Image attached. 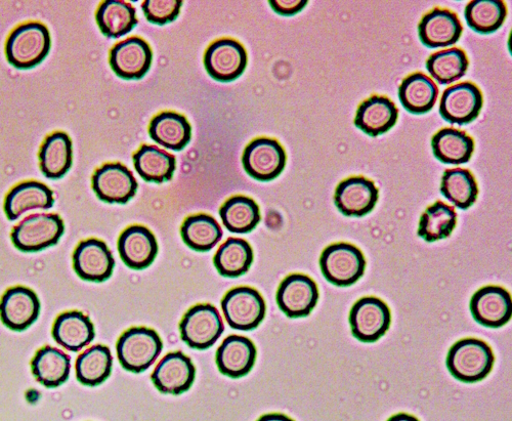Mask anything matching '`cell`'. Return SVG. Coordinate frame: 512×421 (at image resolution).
Segmentation results:
<instances>
[{
    "label": "cell",
    "instance_id": "cell-2",
    "mask_svg": "<svg viewBox=\"0 0 512 421\" xmlns=\"http://www.w3.org/2000/svg\"><path fill=\"white\" fill-rule=\"evenodd\" d=\"M51 48L49 29L44 24L29 22L11 33L6 44V56L12 66L27 70L44 62Z\"/></svg>",
    "mask_w": 512,
    "mask_h": 421
},
{
    "label": "cell",
    "instance_id": "cell-8",
    "mask_svg": "<svg viewBox=\"0 0 512 421\" xmlns=\"http://www.w3.org/2000/svg\"><path fill=\"white\" fill-rule=\"evenodd\" d=\"M287 156L281 144L270 138L252 141L244 150L242 164L245 172L254 180L270 182L284 171Z\"/></svg>",
    "mask_w": 512,
    "mask_h": 421
},
{
    "label": "cell",
    "instance_id": "cell-14",
    "mask_svg": "<svg viewBox=\"0 0 512 421\" xmlns=\"http://www.w3.org/2000/svg\"><path fill=\"white\" fill-rule=\"evenodd\" d=\"M73 268L82 280L101 283L112 276L115 261L104 241L88 239L80 242L76 247Z\"/></svg>",
    "mask_w": 512,
    "mask_h": 421
},
{
    "label": "cell",
    "instance_id": "cell-3",
    "mask_svg": "<svg viewBox=\"0 0 512 421\" xmlns=\"http://www.w3.org/2000/svg\"><path fill=\"white\" fill-rule=\"evenodd\" d=\"M163 343L158 333L147 327H133L125 331L116 345L121 366L133 373L149 369L159 358Z\"/></svg>",
    "mask_w": 512,
    "mask_h": 421
},
{
    "label": "cell",
    "instance_id": "cell-12",
    "mask_svg": "<svg viewBox=\"0 0 512 421\" xmlns=\"http://www.w3.org/2000/svg\"><path fill=\"white\" fill-rule=\"evenodd\" d=\"M483 105V94L478 86L469 81L461 82L444 92L440 114L451 124L465 125L478 119Z\"/></svg>",
    "mask_w": 512,
    "mask_h": 421
},
{
    "label": "cell",
    "instance_id": "cell-6",
    "mask_svg": "<svg viewBox=\"0 0 512 421\" xmlns=\"http://www.w3.org/2000/svg\"><path fill=\"white\" fill-rule=\"evenodd\" d=\"M226 321L231 328L250 331L264 321L267 306L262 294L251 287H236L226 293L222 301Z\"/></svg>",
    "mask_w": 512,
    "mask_h": 421
},
{
    "label": "cell",
    "instance_id": "cell-27",
    "mask_svg": "<svg viewBox=\"0 0 512 421\" xmlns=\"http://www.w3.org/2000/svg\"><path fill=\"white\" fill-rule=\"evenodd\" d=\"M439 89L428 75L420 72L406 77L399 88L402 106L412 114L429 113L436 105Z\"/></svg>",
    "mask_w": 512,
    "mask_h": 421
},
{
    "label": "cell",
    "instance_id": "cell-10",
    "mask_svg": "<svg viewBox=\"0 0 512 421\" xmlns=\"http://www.w3.org/2000/svg\"><path fill=\"white\" fill-rule=\"evenodd\" d=\"M248 63L247 52L235 39L223 38L211 44L204 55V66L209 76L220 82L238 79Z\"/></svg>",
    "mask_w": 512,
    "mask_h": 421
},
{
    "label": "cell",
    "instance_id": "cell-42",
    "mask_svg": "<svg viewBox=\"0 0 512 421\" xmlns=\"http://www.w3.org/2000/svg\"><path fill=\"white\" fill-rule=\"evenodd\" d=\"M270 6L278 15L294 16L301 13L308 6V2H304V0H273L270 2Z\"/></svg>",
    "mask_w": 512,
    "mask_h": 421
},
{
    "label": "cell",
    "instance_id": "cell-34",
    "mask_svg": "<svg viewBox=\"0 0 512 421\" xmlns=\"http://www.w3.org/2000/svg\"><path fill=\"white\" fill-rule=\"evenodd\" d=\"M220 217L225 228L235 234H248L261 222L259 205L246 196L228 199L220 209Z\"/></svg>",
    "mask_w": 512,
    "mask_h": 421
},
{
    "label": "cell",
    "instance_id": "cell-32",
    "mask_svg": "<svg viewBox=\"0 0 512 421\" xmlns=\"http://www.w3.org/2000/svg\"><path fill=\"white\" fill-rule=\"evenodd\" d=\"M113 358L110 349L97 345L78 356L75 363L77 381L88 387L105 383L112 372Z\"/></svg>",
    "mask_w": 512,
    "mask_h": 421
},
{
    "label": "cell",
    "instance_id": "cell-20",
    "mask_svg": "<svg viewBox=\"0 0 512 421\" xmlns=\"http://www.w3.org/2000/svg\"><path fill=\"white\" fill-rule=\"evenodd\" d=\"M463 27L457 15L446 9H434L424 15L418 25L423 46L430 49L449 48L461 38Z\"/></svg>",
    "mask_w": 512,
    "mask_h": 421
},
{
    "label": "cell",
    "instance_id": "cell-40",
    "mask_svg": "<svg viewBox=\"0 0 512 421\" xmlns=\"http://www.w3.org/2000/svg\"><path fill=\"white\" fill-rule=\"evenodd\" d=\"M469 61L464 51L453 48L432 55L426 69L443 86L461 79L467 72Z\"/></svg>",
    "mask_w": 512,
    "mask_h": 421
},
{
    "label": "cell",
    "instance_id": "cell-1",
    "mask_svg": "<svg viewBox=\"0 0 512 421\" xmlns=\"http://www.w3.org/2000/svg\"><path fill=\"white\" fill-rule=\"evenodd\" d=\"M495 356L490 346L478 339L455 343L447 356L446 365L454 378L464 384H477L493 370Z\"/></svg>",
    "mask_w": 512,
    "mask_h": 421
},
{
    "label": "cell",
    "instance_id": "cell-15",
    "mask_svg": "<svg viewBox=\"0 0 512 421\" xmlns=\"http://www.w3.org/2000/svg\"><path fill=\"white\" fill-rule=\"evenodd\" d=\"M93 190L101 201L125 204L133 199L138 182L121 163H108L97 170L92 179Z\"/></svg>",
    "mask_w": 512,
    "mask_h": 421
},
{
    "label": "cell",
    "instance_id": "cell-11",
    "mask_svg": "<svg viewBox=\"0 0 512 421\" xmlns=\"http://www.w3.org/2000/svg\"><path fill=\"white\" fill-rule=\"evenodd\" d=\"M320 298L316 282L303 274L286 277L277 291L280 310L291 319L308 317L316 308Z\"/></svg>",
    "mask_w": 512,
    "mask_h": 421
},
{
    "label": "cell",
    "instance_id": "cell-29",
    "mask_svg": "<svg viewBox=\"0 0 512 421\" xmlns=\"http://www.w3.org/2000/svg\"><path fill=\"white\" fill-rule=\"evenodd\" d=\"M133 158L137 173L149 183L168 182L176 172L175 156L154 146H142Z\"/></svg>",
    "mask_w": 512,
    "mask_h": 421
},
{
    "label": "cell",
    "instance_id": "cell-9",
    "mask_svg": "<svg viewBox=\"0 0 512 421\" xmlns=\"http://www.w3.org/2000/svg\"><path fill=\"white\" fill-rule=\"evenodd\" d=\"M392 323L389 306L382 300L367 297L359 300L350 313V324L355 338L361 343L378 342Z\"/></svg>",
    "mask_w": 512,
    "mask_h": 421
},
{
    "label": "cell",
    "instance_id": "cell-30",
    "mask_svg": "<svg viewBox=\"0 0 512 421\" xmlns=\"http://www.w3.org/2000/svg\"><path fill=\"white\" fill-rule=\"evenodd\" d=\"M42 174L48 179H62L72 165V142L65 133L58 132L49 136L39 152Z\"/></svg>",
    "mask_w": 512,
    "mask_h": 421
},
{
    "label": "cell",
    "instance_id": "cell-28",
    "mask_svg": "<svg viewBox=\"0 0 512 421\" xmlns=\"http://www.w3.org/2000/svg\"><path fill=\"white\" fill-rule=\"evenodd\" d=\"M31 368L39 384L48 389H55L68 381L71 359L59 349L47 346L37 351L32 359Z\"/></svg>",
    "mask_w": 512,
    "mask_h": 421
},
{
    "label": "cell",
    "instance_id": "cell-7",
    "mask_svg": "<svg viewBox=\"0 0 512 421\" xmlns=\"http://www.w3.org/2000/svg\"><path fill=\"white\" fill-rule=\"evenodd\" d=\"M65 232L63 220L55 214H36L20 222L11 238L22 252H39L58 244Z\"/></svg>",
    "mask_w": 512,
    "mask_h": 421
},
{
    "label": "cell",
    "instance_id": "cell-26",
    "mask_svg": "<svg viewBox=\"0 0 512 421\" xmlns=\"http://www.w3.org/2000/svg\"><path fill=\"white\" fill-rule=\"evenodd\" d=\"M149 135L163 148L182 151L191 142L192 126L187 118L179 113L162 112L150 122Z\"/></svg>",
    "mask_w": 512,
    "mask_h": 421
},
{
    "label": "cell",
    "instance_id": "cell-31",
    "mask_svg": "<svg viewBox=\"0 0 512 421\" xmlns=\"http://www.w3.org/2000/svg\"><path fill=\"white\" fill-rule=\"evenodd\" d=\"M96 20L101 32L112 39L131 33L138 24L135 8L121 0H106L102 3Z\"/></svg>",
    "mask_w": 512,
    "mask_h": 421
},
{
    "label": "cell",
    "instance_id": "cell-16",
    "mask_svg": "<svg viewBox=\"0 0 512 421\" xmlns=\"http://www.w3.org/2000/svg\"><path fill=\"white\" fill-rule=\"evenodd\" d=\"M195 376L196 368L191 359L178 351L161 359L151 380L160 393L181 395L192 388Z\"/></svg>",
    "mask_w": 512,
    "mask_h": 421
},
{
    "label": "cell",
    "instance_id": "cell-4",
    "mask_svg": "<svg viewBox=\"0 0 512 421\" xmlns=\"http://www.w3.org/2000/svg\"><path fill=\"white\" fill-rule=\"evenodd\" d=\"M320 268L325 279L339 287L354 285L365 273L363 252L353 244L335 243L324 249Z\"/></svg>",
    "mask_w": 512,
    "mask_h": 421
},
{
    "label": "cell",
    "instance_id": "cell-13",
    "mask_svg": "<svg viewBox=\"0 0 512 421\" xmlns=\"http://www.w3.org/2000/svg\"><path fill=\"white\" fill-rule=\"evenodd\" d=\"M153 53L144 39L132 37L117 44L110 52L114 73L124 80H140L150 70Z\"/></svg>",
    "mask_w": 512,
    "mask_h": 421
},
{
    "label": "cell",
    "instance_id": "cell-36",
    "mask_svg": "<svg viewBox=\"0 0 512 421\" xmlns=\"http://www.w3.org/2000/svg\"><path fill=\"white\" fill-rule=\"evenodd\" d=\"M182 239L191 249L208 252L215 248L223 238V230L216 219L208 215L191 216L181 228Z\"/></svg>",
    "mask_w": 512,
    "mask_h": 421
},
{
    "label": "cell",
    "instance_id": "cell-25",
    "mask_svg": "<svg viewBox=\"0 0 512 421\" xmlns=\"http://www.w3.org/2000/svg\"><path fill=\"white\" fill-rule=\"evenodd\" d=\"M55 204L54 192L45 184L26 182L14 187L5 200L7 218L14 222L35 209H51Z\"/></svg>",
    "mask_w": 512,
    "mask_h": 421
},
{
    "label": "cell",
    "instance_id": "cell-21",
    "mask_svg": "<svg viewBox=\"0 0 512 421\" xmlns=\"http://www.w3.org/2000/svg\"><path fill=\"white\" fill-rule=\"evenodd\" d=\"M40 308V302L34 291L24 286H17L4 294L0 303V317L8 328L24 331L36 322Z\"/></svg>",
    "mask_w": 512,
    "mask_h": 421
},
{
    "label": "cell",
    "instance_id": "cell-23",
    "mask_svg": "<svg viewBox=\"0 0 512 421\" xmlns=\"http://www.w3.org/2000/svg\"><path fill=\"white\" fill-rule=\"evenodd\" d=\"M53 338L64 349L77 353L95 340V326L90 317L78 311L61 314L53 326Z\"/></svg>",
    "mask_w": 512,
    "mask_h": 421
},
{
    "label": "cell",
    "instance_id": "cell-5",
    "mask_svg": "<svg viewBox=\"0 0 512 421\" xmlns=\"http://www.w3.org/2000/svg\"><path fill=\"white\" fill-rule=\"evenodd\" d=\"M180 331L182 341L190 348L205 351L219 341L225 325L216 307L197 305L185 314Z\"/></svg>",
    "mask_w": 512,
    "mask_h": 421
},
{
    "label": "cell",
    "instance_id": "cell-22",
    "mask_svg": "<svg viewBox=\"0 0 512 421\" xmlns=\"http://www.w3.org/2000/svg\"><path fill=\"white\" fill-rule=\"evenodd\" d=\"M399 110L387 97L373 96L358 108L355 125L371 138L390 132L397 124Z\"/></svg>",
    "mask_w": 512,
    "mask_h": 421
},
{
    "label": "cell",
    "instance_id": "cell-35",
    "mask_svg": "<svg viewBox=\"0 0 512 421\" xmlns=\"http://www.w3.org/2000/svg\"><path fill=\"white\" fill-rule=\"evenodd\" d=\"M253 259V250L247 241L229 238L217 251L213 264L222 276L238 278L249 271Z\"/></svg>",
    "mask_w": 512,
    "mask_h": 421
},
{
    "label": "cell",
    "instance_id": "cell-19",
    "mask_svg": "<svg viewBox=\"0 0 512 421\" xmlns=\"http://www.w3.org/2000/svg\"><path fill=\"white\" fill-rule=\"evenodd\" d=\"M122 262L130 269L145 270L155 261L159 247L154 234L144 226L126 228L118 239Z\"/></svg>",
    "mask_w": 512,
    "mask_h": 421
},
{
    "label": "cell",
    "instance_id": "cell-17",
    "mask_svg": "<svg viewBox=\"0 0 512 421\" xmlns=\"http://www.w3.org/2000/svg\"><path fill=\"white\" fill-rule=\"evenodd\" d=\"M469 309L480 325L500 328L511 320L510 293L500 286L488 285L474 294Z\"/></svg>",
    "mask_w": 512,
    "mask_h": 421
},
{
    "label": "cell",
    "instance_id": "cell-24",
    "mask_svg": "<svg viewBox=\"0 0 512 421\" xmlns=\"http://www.w3.org/2000/svg\"><path fill=\"white\" fill-rule=\"evenodd\" d=\"M258 351L245 336L230 335L217 351L216 361L220 372L232 378L247 375L255 365Z\"/></svg>",
    "mask_w": 512,
    "mask_h": 421
},
{
    "label": "cell",
    "instance_id": "cell-18",
    "mask_svg": "<svg viewBox=\"0 0 512 421\" xmlns=\"http://www.w3.org/2000/svg\"><path fill=\"white\" fill-rule=\"evenodd\" d=\"M379 199L375 184L363 177L341 182L335 191L334 203L339 212L347 217L363 218L370 214Z\"/></svg>",
    "mask_w": 512,
    "mask_h": 421
},
{
    "label": "cell",
    "instance_id": "cell-39",
    "mask_svg": "<svg viewBox=\"0 0 512 421\" xmlns=\"http://www.w3.org/2000/svg\"><path fill=\"white\" fill-rule=\"evenodd\" d=\"M507 16V8L500 0H473L464 12L469 28L480 34L498 31Z\"/></svg>",
    "mask_w": 512,
    "mask_h": 421
},
{
    "label": "cell",
    "instance_id": "cell-33",
    "mask_svg": "<svg viewBox=\"0 0 512 421\" xmlns=\"http://www.w3.org/2000/svg\"><path fill=\"white\" fill-rule=\"evenodd\" d=\"M435 157L442 163L460 165L469 162L475 151V142L466 133L454 129L439 131L432 140Z\"/></svg>",
    "mask_w": 512,
    "mask_h": 421
},
{
    "label": "cell",
    "instance_id": "cell-41",
    "mask_svg": "<svg viewBox=\"0 0 512 421\" xmlns=\"http://www.w3.org/2000/svg\"><path fill=\"white\" fill-rule=\"evenodd\" d=\"M183 2L179 0H145L142 9L146 19L156 25H165L177 20Z\"/></svg>",
    "mask_w": 512,
    "mask_h": 421
},
{
    "label": "cell",
    "instance_id": "cell-37",
    "mask_svg": "<svg viewBox=\"0 0 512 421\" xmlns=\"http://www.w3.org/2000/svg\"><path fill=\"white\" fill-rule=\"evenodd\" d=\"M457 214L452 206L442 201L426 208L419 221L418 236L426 242L446 239L455 230Z\"/></svg>",
    "mask_w": 512,
    "mask_h": 421
},
{
    "label": "cell",
    "instance_id": "cell-38",
    "mask_svg": "<svg viewBox=\"0 0 512 421\" xmlns=\"http://www.w3.org/2000/svg\"><path fill=\"white\" fill-rule=\"evenodd\" d=\"M441 193L457 208L466 210L476 203L479 187L471 172L455 168V170H447L444 173Z\"/></svg>",
    "mask_w": 512,
    "mask_h": 421
}]
</instances>
